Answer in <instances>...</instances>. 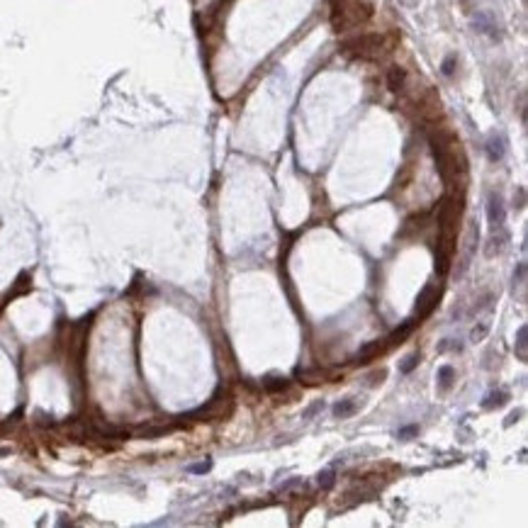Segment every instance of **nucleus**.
<instances>
[{
    "mask_svg": "<svg viewBox=\"0 0 528 528\" xmlns=\"http://www.w3.org/2000/svg\"><path fill=\"white\" fill-rule=\"evenodd\" d=\"M370 17H373V5L368 0H336L331 22L336 32H348L365 24Z\"/></svg>",
    "mask_w": 528,
    "mask_h": 528,
    "instance_id": "obj_1",
    "label": "nucleus"
},
{
    "mask_svg": "<svg viewBox=\"0 0 528 528\" xmlns=\"http://www.w3.org/2000/svg\"><path fill=\"white\" fill-rule=\"evenodd\" d=\"M392 42H387L385 34H360V37H353L348 42H343L341 51L351 59H363V61H375V59H382L385 54L392 51Z\"/></svg>",
    "mask_w": 528,
    "mask_h": 528,
    "instance_id": "obj_2",
    "label": "nucleus"
},
{
    "mask_svg": "<svg viewBox=\"0 0 528 528\" xmlns=\"http://www.w3.org/2000/svg\"><path fill=\"white\" fill-rule=\"evenodd\" d=\"M231 407H234V402H231V397L227 395V392H217V395L209 399L205 407H200L198 411H192L190 414V419H200V421H214V419H224L231 414Z\"/></svg>",
    "mask_w": 528,
    "mask_h": 528,
    "instance_id": "obj_3",
    "label": "nucleus"
},
{
    "mask_svg": "<svg viewBox=\"0 0 528 528\" xmlns=\"http://www.w3.org/2000/svg\"><path fill=\"white\" fill-rule=\"evenodd\" d=\"M455 241H458V234L438 231V246H436V273L438 275H446L451 270L453 256H455Z\"/></svg>",
    "mask_w": 528,
    "mask_h": 528,
    "instance_id": "obj_4",
    "label": "nucleus"
},
{
    "mask_svg": "<svg viewBox=\"0 0 528 528\" xmlns=\"http://www.w3.org/2000/svg\"><path fill=\"white\" fill-rule=\"evenodd\" d=\"M438 297H440V287H436L433 283L424 287L416 297V317L419 319H426L433 314V309L438 307Z\"/></svg>",
    "mask_w": 528,
    "mask_h": 528,
    "instance_id": "obj_5",
    "label": "nucleus"
},
{
    "mask_svg": "<svg viewBox=\"0 0 528 528\" xmlns=\"http://www.w3.org/2000/svg\"><path fill=\"white\" fill-rule=\"evenodd\" d=\"M487 219H489V224H492V229L504 227L506 207H504V200H502L499 192H489V198H487Z\"/></svg>",
    "mask_w": 528,
    "mask_h": 528,
    "instance_id": "obj_6",
    "label": "nucleus"
},
{
    "mask_svg": "<svg viewBox=\"0 0 528 528\" xmlns=\"http://www.w3.org/2000/svg\"><path fill=\"white\" fill-rule=\"evenodd\" d=\"M390 346H387V341H370V343H365L363 348L358 351V355H355V363H370V360H375L377 355H382V353L387 351Z\"/></svg>",
    "mask_w": 528,
    "mask_h": 528,
    "instance_id": "obj_7",
    "label": "nucleus"
},
{
    "mask_svg": "<svg viewBox=\"0 0 528 528\" xmlns=\"http://www.w3.org/2000/svg\"><path fill=\"white\" fill-rule=\"evenodd\" d=\"M387 88L392 93H402L407 88V71L402 66H390L387 68Z\"/></svg>",
    "mask_w": 528,
    "mask_h": 528,
    "instance_id": "obj_8",
    "label": "nucleus"
},
{
    "mask_svg": "<svg viewBox=\"0 0 528 528\" xmlns=\"http://www.w3.org/2000/svg\"><path fill=\"white\" fill-rule=\"evenodd\" d=\"M506 241H509V231H506L504 227H499V229H492V236H489V241H487V248H484V253L492 258V256H496V253L504 248Z\"/></svg>",
    "mask_w": 528,
    "mask_h": 528,
    "instance_id": "obj_9",
    "label": "nucleus"
},
{
    "mask_svg": "<svg viewBox=\"0 0 528 528\" xmlns=\"http://www.w3.org/2000/svg\"><path fill=\"white\" fill-rule=\"evenodd\" d=\"M358 409H360V399H355V397H346V399H341V402H336V404H334V416H336V419H348V416H353Z\"/></svg>",
    "mask_w": 528,
    "mask_h": 528,
    "instance_id": "obj_10",
    "label": "nucleus"
},
{
    "mask_svg": "<svg viewBox=\"0 0 528 528\" xmlns=\"http://www.w3.org/2000/svg\"><path fill=\"white\" fill-rule=\"evenodd\" d=\"M506 154V142L502 134H492L489 139H487V156H489V161H502Z\"/></svg>",
    "mask_w": 528,
    "mask_h": 528,
    "instance_id": "obj_11",
    "label": "nucleus"
},
{
    "mask_svg": "<svg viewBox=\"0 0 528 528\" xmlns=\"http://www.w3.org/2000/svg\"><path fill=\"white\" fill-rule=\"evenodd\" d=\"M414 326H416V321H404L399 329H395L392 334H390V339H387V346H397V343H404V339H407L409 334L414 331Z\"/></svg>",
    "mask_w": 528,
    "mask_h": 528,
    "instance_id": "obj_12",
    "label": "nucleus"
},
{
    "mask_svg": "<svg viewBox=\"0 0 528 528\" xmlns=\"http://www.w3.org/2000/svg\"><path fill=\"white\" fill-rule=\"evenodd\" d=\"M475 27H477L480 32L489 34V37H496V22L487 15V12H480V15L475 17Z\"/></svg>",
    "mask_w": 528,
    "mask_h": 528,
    "instance_id": "obj_13",
    "label": "nucleus"
},
{
    "mask_svg": "<svg viewBox=\"0 0 528 528\" xmlns=\"http://www.w3.org/2000/svg\"><path fill=\"white\" fill-rule=\"evenodd\" d=\"M263 387H265V392L277 395V392H285V390H290V380H285V377H265Z\"/></svg>",
    "mask_w": 528,
    "mask_h": 528,
    "instance_id": "obj_14",
    "label": "nucleus"
},
{
    "mask_svg": "<svg viewBox=\"0 0 528 528\" xmlns=\"http://www.w3.org/2000/svg\"><path fill=\"white\" fill-rule=\"evenodd\" d=\"M506 399H509V395H506L504 390H494V392H489V395L484 397L482 407L484 409H496V407H502Z\"/></svg>",
    "mask_w": 528,
    "mask_h": 528,
    "instance_id": "obj_15",
    "label": "nucleus"
},
{
    "mask_svg": "<svg viewBox=\"0 0 528 528\" xmlns=\"http://www.w3.org/2000/svg\"><path fill=\"white\" fill-rule=\"evenodd\" d=\"M453 382H455V370H453L451 365H443L438 370V387L446 392V390H451Z\"/></svg>",
    "mask_w": 528,
    "mask_h": 528,
    "instance_id": "obj_16",
    "label": "nucleus"
},
{
    "mask_svg": "<svg viewBox=\"0 0 528 528\" xmlns=\"http://www.w3.org/2000/svg\"><path fill=\"white\" fill-rule=\"evenodd\" d=\"M299 377L304 380V382H309V385H317V382H324L326 377H331L326 370H321V368H317V370H299Z\"/></svg>",
    "mask_w": 528,
    "mask_h": 528,
    "instance_id": "obj_17",
    "label": "nucleus"
},
{
    "mask_svg": "<svg viewBox=\"0 0 528 528\" xmlns=\"http://www.w3.org/2000/svg\"><path fill=\"white\" fill-rule=\"evenodd\" d=\"M526 336H528V329H526V326H521V329H518V336H516V355H518V360H526V358H528V353H526V346H528Z\"/></svg>",
    "mask_w": 528,
    "mask_h": 528,
    "instance_id": "obj_18",
    "label": "nucleus"
},
{
    "mask_svg": "<svg viewBox=\"0 0 528 528\" xmlns=\"http://www.w3.org/2000/svg\"><path fill=\"white\" fill-rule=\"evenodd\" d=\"M487 331H489V321H482L480 326H475V329H473V334H470V339H473L475 343H477V341H482L484 336H487Z\"/></svg>",
    "mask_w": 528,
    "mask_h": 528,
    "instance_id": "obj_19",
    "label": "nucleus"
},
{
    "mask_svg": "<svg viewBox=\"0 0 528 528\" xmlns=\"http://www.w3.org/2000/svg\"><path fill=\"white\" fill-rule=\"evenodd\" d=\"M455 66H458V56H448V59H446V61H443V73H446V76H453V73H455Z\"/></svg>",
    "mask_w": 528,
    "mask_h": 528,
    "instance_id": "obj_20",
    "label": "nucleus"
},
{
    "mask_svg": "<svg viewBox=\"0 0 528 528\" xmlns=\"http://www.w3.org/2000/svg\"><path fill=\"white\" fill-rule=\"evenodd\" d=\"M331 484H334V470H324L319 475V487L321 489H329Z\"/></svg>",
    "mask_w": 528,
    "mask_h": 528,
    "instance_id": "obj_21",
    "label": "nucleus"
},
{
    "mask_svg": "<svg viewBox=\"0 0 528 528\" xmlns=\"http://www.w3.org/2000/svg\"><path fill=\"white\" fill-rule=\"evenodd\" d=\"M514 285H526V263H518L514 273Z\"/></svg>",
    "mask_w": 528,
    "mask_h": 528,
    "instance_id": "obj_22",
    "label": "nucleus"
},
{
    "mask_svg": "<svg viewBox=\"0 0 528 528\" xmlns=\"http://www.w3.org/2000/svg\"><path fill=\"white\" fill-rule=\"evenodd\" d=\"M416 363H419V353H411L407 358V363H402V373H411L416 368Z\"/></svg>",
    "mask_w": 528,
    "mask_h": 528,
    "instance_id": "obj_23",
    "label": "nucleus"
},
{
    "mask_svg": "<svg viewBox=\"0 0 528 528\" xmlns=\"http://www.w3.org/2000/svg\"><path fill=\"white\" fill-rule=\"evenodd\" d=\"M385 377H387L385 370H375V373L370 375V377H368V385H380V382H382Z\"/></svg>",
    "mask_w": 528,
    "mask_h": 528,
    "instance_id": "obj_24",
    "label": "nucleus"
},
{
    "mask_svg": "<svg viewBox=\"0 0 528 528\" xmlns=\"http://www.w3.org/2000/svg\"><path fill=\"white\" fill-rule=\"evenodd\" d=\"M416 431H419L416 426H409V429H402V431H399V438H404V440H407L409 436H414Z\"/></svg>",
    "mask_w": 528,
    "mask_h": 528,
    "instance_id": "obj_25",
    "label": "nucleus"
},
{
    "mask_svg": "<svg viewBox=\"0 0 528 528\" xmlns=\"http://www.w3.org/2000/svg\"><path fill=\"white\" fill-rule=\"evenodd\" d=\"M209 467H212V462L205 460V462H200V465H195V467H192V473H207Z\"/></svg>",
    "mask_w": 528,
    "mask_h": 528,
    "instance_id": "obj_26",
    "label": "nucleus"
},
{
    "mask_svg": "<svg viewBox=\"0 0 528 528\" xmlns=\"http://www.w3.org/2000/svg\"><path fill=\"white\" fill-rule=\"evenodd\" d=\"M521 414H523L521 409H518V411H511V414H509V419H506V426H511L514 421H518V419H521Z\"/></svg>",
    "mask_w": 528,
    "mask_h": 528,
    "instance_id": "obj_27",
    "label": "nucleus"
},
{
    "mask_svg": "<svg viewBox=\"0 0 528 528\" xmlns=\"http://www.w3.org/2000/svg\"><path fill=\"white\" fill-rule=\"evenodd\" d=\"M334 3H336V0H334Z\"/></svg>",
    "mask_w": 528,
    "mask_h": 528,
    "instance_id": "obj_28",
    "label": "nucleus"
}]
</instances>
